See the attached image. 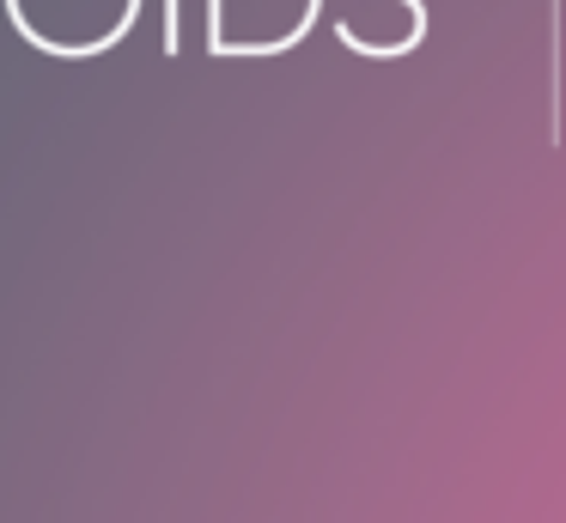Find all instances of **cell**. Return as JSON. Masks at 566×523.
Masks as SVG:
<instances>
[{
  "label": "cell",
  "instance_id": "obj_1",
  "mask_svg": "<svg viewBox=\"0 0 566 523\" xmlns=\"http://www.w3.org/2000/svg\"><path fill=\"white\" fill-rule=\"evenodd\" d=\"M165 49L177 55V0H165Z\"/></svg>",
  "mask_w": 566,
  "mask_h": 523
}]
</instances>
